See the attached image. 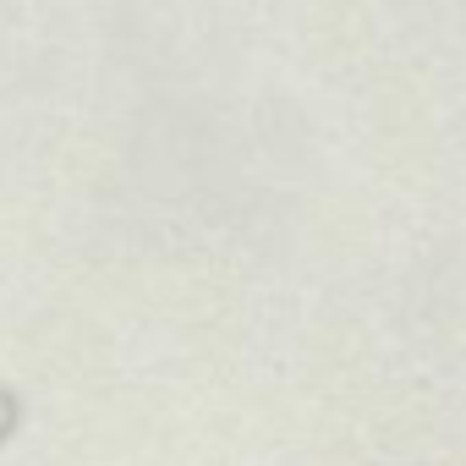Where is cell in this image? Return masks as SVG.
<instances>
[{
    "mask_svg": "<svg viewBox=\"0 0 466 466\" xmlns=\"http://www.w3.org/2000/svg\"><path fill=\"white\" fill-rule=\"evenodd\" d=\"M0 428H6V400H0Z\"/></svg>",
    "mask_w": 466,
    "mask_h": 466,
    "instance_id": "obj_1",
    "label": "cell"
}]
</instances>
